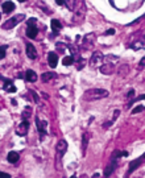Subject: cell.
<instances>
[{
  "label": "cell",
  "mask_w": 145,
  "mask_h": 178,
  "mask_svg": "<svg viewBox=\"0 0 145 178\" xmlns=\"http://www.w3.org/2000/svg\"><path fill=\"white\" fill-rule=\"evenodd\" d=\"M36 125H37V131L40 133V139L42 140L44 136H46V133H48V122L41 119L40 115H38L36 117Z\"/></svg>",
  "instance_id": "cell-7"
},
{
  "label": "cell",
  "mask_w": 145,
  "mask_h": 178,
  "mask_svg": "<svg viewBox=\"0 0 145 178\" xmlns=\"http://www.w3.org/2000/svg\"><path fill=\"white\" fill-rule=\"evenodd\" d=\"M57 63H58V56H57V53L50 52L49 54H48V65L52 69H55L57 67Z\"/></svg>",
  "instance_id": "cell-12"
},
{
  "label": "cell",
  "mask_w": 145,
  "mask_h": 178,
  "mask_svg": "<svg viewBox=\"0 0 145 178\" xmlns=\"http://www.w3.org/2000/svg\"><path fill=\"white\" fill-rule=\"evenodd\" d=\"M18 158H20V156H18V153L17 152H15V151L9 152V153L7 154V160H8V162H11V164H16L18 161Z\"/></svg>",
  "instance_id": "cell-18"
},
{
  "label": "cell",
  "mask_w": 145,
  "mask_h": 178,
  "mask_svg": "<svg viewBox=\"0 0 145 178\" xmlns=\"http://www.w3.org/2000/svg\"><path fill=\"white\" fill-rule=\"evenodd\" d=\"M38 7H41V8H42L44 9V11H45V13L46 15H52V9H50V8H48V7H46V5L45 4H44V3L42 1H38Z\"/></svg>",
  "instance_id": "cell-27"
},
{
  "label": "cell",
  "mask_w": 145,
  "mask_h": 178,
  "mask_svg": "<svg viewBox=\"0 0 145 178\" xmlns=\"http://www.w3.org/2000/svg\"><path fill=\"white\" fill-rule=\"evenodd\" d=\"M103 62H104V56H103L100 52H94L92 56H91V58H90V66H91V69L100 67V66L103 65Z\"/></svg>",
  "instance_id": "cell-5"
},
{
  "label": "cell",
  "mask_w": 145,
  "mask_h": 178,
  "mask_svg": "<svg viewBox=\"0 0 145 178\" xmlns=\"http://www.w3.org/2000/svg\"><path fill=\"white\" fill-rule=\"evenodd\" d=\"M67 141L61 139L55 145V169L61 170L62 169V157L67 152Z\"/></svg>",
  "instance_id": "cell-3"
},
{
  "label": "cell",
  "mask_w": 145,
  "mask_h": 178,
  "mask_svg": "<svg viewBox=\"0 0 145 178\" xmlns=\"http://www.w3.org/2000/svg\"><path fill=\"white\" fill-rule=\"evenodd\" d=\"M17 77H18V78H24V74H23V73H18Z\"/></svg>",
  "instance_id": "cell-39"
},
{
  "label": "cell",
  "mask_w": 145,
  "mask_h": 178,
  "mask_svg": "<svg viewBox=\"0 0 145 178\" xmlns=\"http://www.w3.org/2000/svg\"><path fill=\"white\" fill-rule=\"evenodd\" d=\"M62 63H64L65 66H70L74 63V57L72 56H66L64 57V59H62Z\"/></svg>",
  "instance_id": "cell-23"
},
{
  "label": "cell",
  "mask_w": 145,
  "mask_h": 178,
  "mask_svg": "<svg viewBox=\"0 0 145 178\" xmlns=\"http://www.w3.org/2000/svg\"><path fill=\"white\" fill-rule=\"evenodd\" d=\"M18 1H20V3H24V1H27V0H18Z\"/></svg>",
  "instance_id": "cell-40"
},
{
  "label": "cell",
  "mask_w": 145,
  "mask_h": 178,
  "mask_svg": "<svg viewBox=\"0 0 145 178\" xmlns=\"http://www.w3.org/2000/svg\"><path fill=\"white\" fill-rule=\"evenodd\" d=\"M28 23V25H36V23H37V20L34 17H32V19H29V20L27 21Z\"/></svg>",
  "instance_id": "cell-34"
},
{
  "label": "cell",
  "mask_w": 145,
  "mask_h": 178,
  "mask_svg": "<svg viewBox=\"0 0 145 178\" xmlns=\"http://www.w3.org/2000/svg\"><path fill=\"white\" fill-rule=\"evenodd\" d=\"M54 78V73H44V74H41V81L42 82H49L50 79Z\"/></svg>",
  "instance_id": "cell-22"
},
{
  "label": "cell",
  "mask_w": 145,
  "mask_h": 178,
  "mask_svg": "<svg viewBox=\"0 0 145 178\" xmlns=\"http://www.w3.org/2000/svg\"><path fill=\"white\" fill-rule=\"evenodd\" d=\"M25 78H27L28 82H36L37 79H38L36 71H33V70H27V73H25Z\"/></svg>",
  "instance_id": "cell-19"
},
{
  "label": "cell",
  "mask_w": 145,
  "mask_h": 178,
  "mask_svg": "<svg viewBox=\"0 0 145 178\" xmlns=\"http://www.w3.org/2000/svg\"><path fill=\"white\" fill-rule=\"evenodd\" d=\"M55 3L58 5H65V0H55Z\"/></svg>",
  "instance_id": "cell-38"
},
{
  "label": "cell",
  "mask_w": 145,
  "mask_h": 178,
  "mask_svg": "<svg viewBox=\"0 0 145 178\" xmlns=\"http://www.w3.org/2000/svg\"><path fill=\"white\" fill-rule=\"evenodd\" d=\"M107 96H108V91L104 90V88H89L83 93V100L86 102L104 99Z\"/></svg>",
  "instance_id": "cell-2"
},
{
  "label": "cell",
  "mask_w": 145,
  "mask_h": 178,
  "mask_svg": "<svg viewBox=\"0 0 145 178\" xmlns=\"http://www.w3.org/2000/svg\"><path fill=\"white\" fill-rule=\"evenodd\" d=\"M25 49H27V56L29 57L30 59H36L37 58V50H36V47H34L32 44H27Z\"/></svg>",
  "instance_id": "cell-13"
},
{
  "label": "cell",
  "mask_w": 145,
  "mask_h": 178,
  "mask_svg": "<svg viewBox=\"0 0 145 178\" xmlns=\"http://www.w3.org/2000/svg\"><path fill=\"white\" fill-rule=\"evenodd\" d=\"M115 29H108V30H107L106 32V34H107V36H111V34H115Z\"/></svg>",
  "instance_id": "cell-35"
},
{
  "label": "cell",
  "mask_w": 145,
  "mask_h": 178,
  "mask_svg": "<svg viewBox=\"0 0 145 178\" xmlns=\"http://www.w3.org/2000/svg\"><path fill=\"white\" fill-rule=\"evenodd\" d=\"M30 113H32V108H30L29 106L25 107V110L23 111V113H21V117H23V120H28V117L30 116Z\"/></svg>",
  "instance_id": "cell-25"
},
{
  "label": "cell",
  "mask_w": 145,
  "mask_h": 178,
  "mask_svg": "<svg viewBox=\"0 0 145 178\" xmlns=\"http://www.w3.org/2000/svg\"><path fill=\"white\" fill-rule=\"evenodd\" d=\"M90 137H91V133L90 132H83L82 135V156H86V151H87V145H89V141H90Z\"/></svg>",
  "instance_id": "cell-11"
},
{
  "label": "cell",
  "mask_w": 145,
  "mask_h": 178,
  "mask_svg": "<svg viewBox=\"0 0 145 178\" xmlns=\"http://www.w3.org/2000/svg\"><path fill=\"white\" fill-rule=\"evenodd\" d=\"M95 40H96L95 33H87L86 36L83 37V40H82L81 47H82V49H84V50H90V49H92L94 44H95Z\"/></svg>",
  "instance_id": "cell-6"
},
{
  "label": "cell",
  "mask_w": 145,
  "mask_h": 178,
  "mask_svg": "<svg viewBox=\"0 0 145 178\" xmlns=\"http://www.w3.org/2000/svg\"><path fill=\"white\" fill-rule=\"evenodd\" d=\"M119 115H120V111H119V110H115V112H113V115H112V119L109 120V122H111V123L113 124V122H115V120L118 119V116H119Z\"/></svg>",
  "instance_id": "cell-30"
},
{
  "label": "cell",
  "mask_w": 145,
  "mask_h": 178,
  "mask_svg": "<svg viewBox=\"0 0 145 178\" xmlns=\"http://www.w3.org/2000/svg\"><path fill=\"white\" fill-rule=\"evenodd\" d=\"M99 69H100V73H102V74L111 75V74H113V71H115V63L106 62V63H103Z\"/></svg>",
  "instance_id": "cell-10"
},
{
  "label": "cell",
  "mask_w": 145,
  "mask_h": 178,
  "mask_svg": "<svg viewBox=\"0 0 145 178\" xmlns=\"http://www.w3.org/2000/svg\"><path fill=\"white\" fill-rule=\"evenodd\" d=\"M1 8H3V12H4V13H11V12L15 11L16 5H15V3H12V1H4L1 5Z\"/></svg>",
  "instance_id": "cell-15"
},
{
  "label": "cell",
  "mask_w": 145,
  "mask_h": 178,
  "mask_svg": "<svg viewBox=\"0 0 145 178\" xmlns=\"http://www.w3.org/2000/svg\"><path fill=\"white\" fill-rule=\"evenodd\" d=\"M55 46H57V49H58V50H61V53H64V52H65V45H64V44L57 42V44H55Z\"/></svg>",
  "instance_id": "cell-33"
},
{
  "label": "cell",
  "mask_w": 145,
  "mask_h": 178,
  "mask_svg": "<svg viewBox=\"0 0 145 178\" xmlns=\"http://www.w3.org/2000/svg\"><path fill=\"white\" fill-rule=\"evenodd\" d=\"M25 20V15L24 13H20V15H16L13 16V17L8 19L7 21H5L4 24H3V29H12V28H15L17 24H20L21 21Z\"/></svg>",
  "instance_id": "cell-4"
},
{
  "label": "cell",
  "mask_w": 145,
  "mask_h": 178,
  "mask_svg": "<svg viewBox=\"0 0 145 178\" xmlns=\"http://www.w3.org/2000/svg\"><path fill=\"white\" fill-rule=\"evenodd\" d=\"M0 177H3V178H11V176H9L8 173H3V171H0Z\"/></svg>",
  "instance_id": "cell-36"
},
{
  "label": "cell",
  "mask_w": 145,
  "mask_h": 178,
  "mask_svg": "<svg viewBox=\"0 0 145 178\" xmlns=\"http://www.w3.org/2000/svg\"><path fill=\"white\" fill-rule=\"evenodd\" d=\"M145 65V57L140 61V65H138V69H143V66Z\"/></svg>",
  "instance_id": "cell-37"
},
{
  "label": "cell",
  "mask_w": 145,
  "mask_h": 178,
  "mask_svg": "<svg viewBox=\"0 0 145 178\" xmlns=\"http://www.w3.org/2000/svg\"><path fill=\"white\" fill-rule=\"evenodd\" d=\"M86 12H87V7L84 0H75V5H74V12H72V24L78 25L86 17Z\"/></svg>",
  "instance_id": "cell-1"
},
{
  "label": "cell",
  "mask_w": 145,
  "mask_h": 178,
  "mask_svg": "<svg viewBox=\"0 0 145 178\" xmlns=\"http://www.w3.org/2000/svg\"><path fill=\"white\" fill-rule=\"evenodd\" d=\"M128 73H129V66L128 65H121L118 70V74L120 75V77H124V75H127Z\"/></svg>",
  "instance_id": "cell-21"
},
{
  "label": "cell",
  "mask_w": 145,
  "mask_h": 178,
  "mask_svg": "<svg viewBox=\"0 0 145 178\" xmlns=\"http://www.w3.org/2000/svg\"><path fill=\"white\" fill-rule=\"evenodd\" d=\"M0 19H1V13H0Z\"/></svg>",
  "instance_id": "cell-41"
},
{
  "label": "cell",
  "mask_w": 145,
  "mask_h": 178,
  "mask_svg": "<svg viewBox=\"0 0 145 178\" xmlns=\"http://www.w3.org/2000/svg\"><path fill=\"white\" fill-rule=\"evenodd\" d=\"M29 94H30V95H32V96H33V99H34V103H38V102H40V99H38V95H37L36 93H34L33 90H29Z\"/></svg>",
  "instance_id": "cell-31"
},
{
  "label": "cell",
  "mask_w": 145,
  "mask_h": 178,
  "mask_svg": "<svg viewBox=\"0 0 145 178\" xmlns=\"http://www.w3.org/2000/svg\"><path fill=\"white\" fill-rule=\"evenodd\" d=\"M133 98H135V90H129V93L127 94V99L129 100V99H133Z\"/></svg>",
  "instance_id": "cell-32"
},
{
  "label": "cell",
  "mask_w": 145,
  "mask_h": 178,
  "mask_svg": "<svg viewBox=\"0 0 145 178\" xmlns=\"http://www.w3.org/2000/svg\"><path fill=\"white\" fill-rule=\"evenodd\" d=\"M144 110H145V106H137V107H135V108L132 110V115H135V113H138V112H143Z\"/></svg>",
  "instance_id": "cell-29"
},
{
  "label": "cell",
  "mask_w": 145,
  "mask_h": 178,
  "mask_svg": "<svg viewBox=\"0 0 145 178\" xmlns=\"http://www.w3.org/2000/svg\"><path fill=\"white\" fill-rule=\"evenodd\" d=\"M119 59H120V58H119L118 56H112V54L104 56V61L106 62H109V63H115V62H118Z\"/></svg>",
  "instance_id": "cell-24"
},
{
  "label": "cell",
  "mask_w": 145,
  "mask_h": 178,
  "mask_svg": "<svg viewBox=\"0 0 145 178\" xmlns=\"http://www.w3.org/2000/svg\"><path fill=\"white\" fill-rule=\"evenodd\" d=\"M131 49L133 50H141V49H145V37H143V39L135 41L133 44L131 45Z\"/></svg>",
  "instance_id": "cell-17"
},
{
  "label": "cell",
  "mask_w": 145,
  "mask_h": 178,
  "mask_svg": "<svg viewBox=\"0 0 145 178\" xmlns=\"http://www.w3.org/2000/svg\"><path fill=\"white\" fill-rule=\"evenodd\" d=\"M65 5L69 9H74V5H75V0H65Z\"/></svg>",
  "instance_id": "cell-28"
},
{
  "label": "cell",
  "mask_w": 145,
  "mask_h": 178,
  "mask_svg": "<svg viewBox=\"0 0 145 178\" xmlns=\"http://www.w3.org/2000/svg\"><path fill=\"white\" fill-rule=\"evenodd\" d=\"M37 33H38V29H37L36 25H28V28H27V36L29 37V39H36Z\"/></svg>",
  "instance_id": "cell-16"
},
{
  "label": "cell",
  "mask_w": 145,
  "mask_h": 178,
  "mask_svg": "<svg viewBox=\"0 0 145 178\" xmlns=\"http://www.w3.org/2000/svg\"><path fill=\"white\" fill-rule=\"evenodd\" d=\"M143 162H145V153L141 156V157H138L137 160H135V161H132L131 164H129V169H128V173H127V176H129V174L132 173V171H135L137 169L138 166H140Z\"/></svg>",
  "instance_id": "cell-9"
},
{
  "label": "cell",
  "mask_w": 145,
  "mask_h": 178,
  "mask_svg": "<svg viewBox=\"0 0 145 178\" xmlns=\"http://www.w3.org/2000/svg\"><path fill=\"white\" fill-rule=\"evenodd\" d=\"M3 88L5 91H8V93H16V87L12 85V81H5V85Z\"/></svg>",
  "instance_id": "cell-20"
},
{
  "label": "cell",
  "mask_w": 145,
  "mask_h": 178,
  "mask_svg": "<svg viewBox=\"0 0 145 178\" xmlns=\"http://www.w3.org/2000/svg\"><path fill=\"white\" fill-rule=\"evenodd\" d=\"M28 131H29V122L28 120H23L16 128V133L18 136H27Z\"/></svg>",
  "instance_id": "cell-8"
},
{
  "label": "cell",
  "mask_w": 145,
  "mask_h": 178,
  "mask_svg": "<svg viewBox=\"0 0 145 178\" xmlns=\"http://www.w3.org/2000/svg\"><path fill=\"white\" fill-rule=\"evenodd\" d=\"M50 25H52V30H53V36H57V34L59 33V30H61L62 28V24L59 20H57V19H53L52 23H50Z\"/></svg>",
  "instance_id": "cell-14"
},
{
  "label": "cell",
  "mask_w": 145,
  "mask_h": 178,
  "mask_svg": "<svg viewBox=\"0 0 145 178\" xmlns=\"http://www.w3.org/2000/svg\"><path fill=\"white\" fill-rule=\"evenodd\" d=\"M7 50H8V45H1L0 46V59H3L5 57Z\"/></svg>",
  "instance_id": "cell-26"
}]
</instances>
